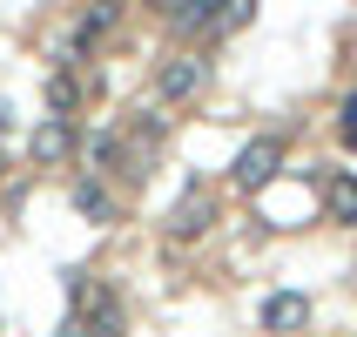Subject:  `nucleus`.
Here are the masks:
<instances>
[{"mask_svg": "<svg viewBox=\"0 0 357 337\" xmlns=\"http://www.w3.org/2000/svg\"><path fill=\"white\" fill-rule=\"evenodd\" d=\"M0 169H7V156H0Z\"/></svg>", "mask_w": 357, "mask_h": 337, "instance_id": "nucleus-16", "label": "nucleus"}, {"mask_svg": "<svg viewBox=\"0 0 357 337\" xmlns=\"http://www.w3.org/2000/svg\"><path fill=\"white\" fill-rule=\"evenodd\" d=\"M337 115H344V149H357V95H344Z\"/></svg>", "mask_w": 357, "mask_h": 337, "instance_id": "nucleus-14", "label": "nucleus"}, {"mask_svg": "<svg viewBox=\"0 0 357 337\" xmlns=\"http://www.w3.org/2000/svg\"><path fill=\"white\" fill-rule=\"evenodd\" d=\"M75 209H81L88 223H115V202H108V189H101L95 176H88V182H75Z\"/></svg>", "mask_w": 357, "mask_h": 337, "instance_id": "nucleus-9", "label": "nucleus"}, {"mask_svg": "<svg viewBox=\"0 0 357 337\" xmlns=\"http://www.w3.org/2000/svg\"><path fill=\"white\" fill-rule=\"evenodd\" d=\"M202 88H209V61H202V54H169L155 68V95L176 101V108H182V101H196Z\"/></svg>", "mask_w": 357, "mask_h": 337, "instance_id": "nucleus-4", "label": "nucleus"}, {"mask_svg": "<svg viewBox=\"0 0 357 337\" xmlns=\"http://www.w3.org/2000/svg\"><path fill=\"white\" fill-rule=\"evenodd\" d=\"M81 149V128H75V115H47L34 128V135H27V156L40 162V169H54V162H68Z\"/></svg>", "mask_w": 357, "mask_h": 337, "instance_id": "nucleus-5", "label": "nucleus"}, {"mask_svg": "<svg viewBox=\"0 0 357 337\" xmlns=\"http://www.w3.org/2000/svg\"><path fill=\"white\" fill-rule=\"evenodd\" d=\"M75 101H81L75 75H47V108H54V115H75Z\"/></svg>", "mask_w": 357, "mask_h": 337, "instance_id": "nucleus-13", "label": "nucleus"}, {"mask_svg": "<svg viewBox=\"0 0 357 337\" xmlns=\"http://www.w3.org/2000/svg\"><path fill=\"white\" fill-rule=\"evenodd\" d=\"M0 135H7V108H0Z\"/></svg>", "mask_w": 357, "mask_h": 337, "instance_id": "nucleus-15", "label": "nucleus"}, {"mask_svg": "<svg viewBox=\"0 0 357 337\" xmlns=\"http://www.w3.org/2000/svg\"><path fill=\"white\" fill-rule=\"evenodd\" d=\"M115 162H121V128H101V135L88 142V169H95V176H108Z\"/></svg>", "mask_w": 357, "mask_h": 337, "instance_id": "nucleus-10", "label": "nucleus"}, {"mask_svg": "<svg viewBox=\"0 0 357 337\" xmlns=\"http://www.w3.org/2000/svg\"><path fill=\"white\" fill-rule=\"evenodd\" d=\"M283 169V135H257V142H243V156L229 162V182H236L243 196H257V189H270Z\"/></svg>", "mask_w": 357, "mask_h": 337, "instance_id": "nucleus-2", "label": "nucleus"}, {"mask_svg": "<svg viewBox=\"0 0 357 337\" xmlns=\"http://www.w3.org/2000/svg\"><path fill=\"white\" fill-rule=\"evenodd\" d=\"M68 310H75V337H121L128 331V310H121V290L95 270H68Z\"/></svg>", "mask_w": 357, "mask_h": 337, "instance_id": "nucleus-1", "label": "nucleus"}, {"mask_svg": "<svg viewBox=\"0 0 357 337\" xmlns=\"http://www.w3.org/2000/svg\"><path fill=\"white\" fill-rule=\"evenodd\" d=\"M162 14L176 20L182 34H189V27H202V20H216V0H169V7H162Z\"/></svg>", "mask_w": 357, "mask_h": 337, "instance_id": "nucleus-11", "label": "nucleus"}, {"mask_svg": "<svg viewBox=\"0 0 357 337\" xmlns=\"http://www.w3.org/2000/svg\"><path fill=\"white\" fill-rule=\"evenodd\" d=\"M317 189H324V209H331V223L357 230V176H344V169H324Z\"/></svg>", "mask_w": 357, "mask_h": 337, "instance_id": "nucleus-6", "label": "nucleus"}, {"mask_svg": "<svg viewBox=\"0 0 357 337\" xmlns=\"http://www.w3.org/2000/svg\"><path fill=\"white\" fill-rule=\"evenodd\" d=\"M115 14H121L115 0H88V7L75 14V34H68V47H75V54H81V47H95V40L115 27Z\"/></svg>", "mask_w": 357, "mask_h": 337, "instance_id": "nucleus-8", "label": "nucleus"}, {"mask_svg": "<svg viewBox=\"0 0 357 337\" xmlns=\"http://www.w3.org/2000/svg\"><path fill=\"white\" fill-rule=\"evenodd\" d=\"M257 20V0H216V34H243Z\"/></svg>", "mask_w": 357, "mask_h": 337, "instance_id": "nucleus-12", "label": "nucleus"}, {"mask_svg": "<svg viewBox=\"0 0 357 337\" xmlns=\"http://www.w3.org/2000/svg\"><path fill=\"white\" fill-rule=\"evenodd\" d=\"M209 223H216V196H209L202 182H189V189L169 202V223H162V230H169V243H196Z\"/></svg>", "mask_w": 357, "mask_h": 337, "instance_id": "nucleus-3", "label": "nucleus"}, {"mask_svg": "<svg viewBox=\"0 0 357 337\" xmlns=\"http://www.w3.org/2000/svg\"><path fill=\"white\" fill-rule=\"evenodd\" d=\"M303 324H310V297H303V290H277V297L263 304V331H303Z\"/></svg>", "mask_w": 357, "mask_h": 337, "instance_id": "nucleus-7", "label": "nucleus"}]
</instances>
